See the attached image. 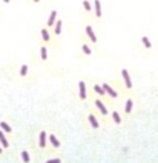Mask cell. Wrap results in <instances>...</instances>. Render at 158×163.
<instances>
[{
	"label": "cell",
	"mask_w": 158,
	"mask_h": 163,
	"mask_svg": "<svg viewBox=\"0 0 158 163\" xmlns=\"http://www.w3.org/2000/svg\"><path fill=\"white\" fill-rule=\"evenodd\" d=\"M86 34H87V36L90 38L92 42H97V38H96V35H94V32H93V29H92V27L90 25L86 27Z\"/></svg>",
	"instance_id": "cell-1"
},
{
	"label": "cell",
	"mask_w": 158,
	"mask_h": 163,
	"mask_svg": "<svg viewBox=\"0 0 158 163\" xmlns=\"http://www.w3.org/2000/svg\"><path fill=\"white\" fill-rule=\"evenodd\" d=\"M56 18H57V11H56V10H53V11L50 13V17H49L47 25H49V27H53V25H54V22H56Z\"/></svg>",
	"instance_id": "cell-2"
},
{
	"label": "cell",
	"mask_w": 158,
	"mask_h": 163,
	"mask_svg": "<svg viewBox=\"0 0 158 163\" xmlns=\"http://www.w3.org/2000/svg\"><path fill=\"white\" fill-rule=\"evenodd\" d=\"M94 11H96V17H101V3H100V0H94Z\"/></svg>",
	"instance_id": "cell-3"
},
{
	"label": "cell",
	"mask_w": 158,
	"mask_h": 163,
	"mask_svg": "<svg viewBox=\"0 0 158 163\" xmlns=\"http://www.w3.org/2000/svg\"><path fill=\"white\" fill-rule=\"evenodd\" d=\"M122 75H124V80L126 82V86L128 88H132V81H130V77H129V74L126 70H122Z\"/></svg>",
	"instance_id": "cell-4"
},
{
	"label": "cell",
	"mask_w": 158,
	"mask_h": 163,
	"mask_svg": "<svg viewBox=\"0 0 158 163\" xmlns=\"http://www.w3.org/2000/svg\"><path fill=\"white\" fill-rule=\"evenodd\" d=\"M103 88H104V89L107 91V92H108L110 95H111L112 98H116V92H115L114 89H112V88H111L110 85H107V84H104V85H103Z\"/></svg>",
	"instance_id": "cell-5"
},
{
	"label": "cell",
	"mask_w": 158,
	"mask_h": 163,
	"mask_svg": "<svg viewBox=\"0 0 158 163\" xmlns=\"http://www.w3.org/2000/svg\"><path fill=\"white\" fill-rule=\"evenodd\" d=\"M79 89H81V99L86 98V89H85V82H79Z\"/></svg>",
	"instance_id": "cell-6"
},
{
	"label": "cell",
	"mask_w": 158,
	"mask_h": 163,
	"mask_svg": "<svg viewBox=\"0 0 158 163\" xmlns=\"http://www.w3.org/2000/svg\"><path fill=\"white\" fill-rule=\"evenodd\" d=\"M61 27H63V21L58 20L57 24H56V27H54V32H56V35H60L61 34Z\"/></svg>",
	"instance_id": "cell-7"
},
{
	"label": "cell",
	"mask_w": 158,
	"mask_h": 163,
	"mask_svg": "<svg viewBox=\"0 0 158 163\" xmlns=\"http://www.w3.org/2000/svg\"><path fill=\"white\" fill-rule=\"evenodd\" d=\"M89 120H90V124H92V127L97 128V127H98V123H97V120H96V117H94L93 114H90V116H89Z\"/></svg>",
	"instance_id": "cell-8"
},
{
	"label": "cell",
	"mask_w": 158,
	"mask_h": 163,
	"mask_svg": "<svg viewBox=\"0 0 158 163\" xmlns=\"http://www.w3.org/2000/svg\"><path fill=\"white\" fill-rule=\"evenodd\" d=\"M40 146H42V148L46 146V133H44V131L40 133Z\"/></svg>",
	"instance_id": "cell-9"
},
{
	"label": "cell",
	"mask_w": 158,
	"mask_h": 163,
	"mask_svg": "<svg viewBox=\"0 0 158 163\" xmlns=\"http://www.w3.org/2000/svg\"><path fill=\"white\" fill-rule=\"evenodd\" d=\"M96 105H97V107L100 109V110H101L103 114H107V109L104 107V105H103V103L100 102V100H96Z\"/></svg>",
	"instance_id": "cell-10"
},
{
	"label": "cell",
	"mask_w": 158,
	"mask_h": 163,
	"mask_svg": "<svg viewBox=\"0 0 158 163\" xmlns=\"http://www.w3.org/2000/svg\"><path fill=\"white\" fill-rule=\"evenodd\" d=\"M83 7H85V10L87 11V13H90V11H92V6H90V1H89V0H83Z\"/></svg>",
	"instance_id": "cell-11"
},
{
	"label": "cell",
	"mask_w": 158,
	"mask_h": 163,
	"mask_svg": "<svg viewBox=\"0 0 158 163\" xmlns=\"http://www.w3.org/2000/svg\"><path fill=\"white\" fill-rule=\"evenodd\" d=\"M40 34H42V38L44 39L46 42H47V41H49V39H50V35H49V32H47V31L44 29V28H43V29L40 31Z\"/></svg>",
	"instance_id": "cell-12"
},
{
	"label": "cell",
	"mask_w": 158,
	"mask_h": 163,
	"mask_svg": "<svg viewBox=\"0 0 158 163\" xmlns=\"http://www.w3.org/2000/svg\"><path fill=\"white\" fill-rule=\"evenodd\" d=\"M141 42L144 43V46L147 47V49H150V47H151V42L148 41V38H147V36H143V38H141Z\"/></svg>",
	"instance_id": "cell-13"
},
{
	"label": "cell",
	"mask_w": 158,
	"mask_h": 163,
	"mask_svg": "<svg viewBox=\"0 0 158 163\" xmlns=\"http://www.w3.org/2000/svg\"><path fill=\"white\" fill-rule=\"evenodd\" d=\"M0 127L4 130L6 133H10V131H11V127H10V125L7 124V123H0Z\"/></svg>",
	"instance_id": "cell-14"
},
{
	"label": "cell",
	"mask_w": 158,
	"mask_h": 163,
	"mask_svg": "<svg viewBox=\"0 0 158 163\" xmlns=\"http://www.w3.org/2000/svg\"><path fill=\"white\" fill-rule=\"evenodd\" d=\"M0 141H1V144H3V146H9V142H7V139H6L4 134L0 133Z\"/></svg>",
	"instance_id": "cell-15"
},
{
	"label": "cell",
	"mask_w": 158,
	"mask_h": 163,
	"mask_svg": "<svg viewBox=\"0 0 158 163\" xmlns=\"http://www.w3.org/2000/svg\"><path fill=\"white\" fill-rule=\"evenodd\" d=\"M132 105H133L132 100H128V102H126V107H125V112L126 113H130V110H132Z\"/></svg>",
	"instance_id": "cell-16"
},
{
	"label": "cell",
	"mask_w": 158,
	"mask_h": 163,
	"mask_svg": "<svg viewBox=\"0 0 158 163\" xmlns=\"http://www.w3.org/2000/svg\"><path fill=\"white\" fill-rule=\"evenodd\" d=\"M50 141H51V144L54 146H60V142H58V139H57L54 135H50Z\"/></svg>",
	"instance_id": "cell-17"
},
{
	"label": "cell",
	"mask_w": 158,
	"mask_h": 163,
	"mask_svg": "<svg viewBox=\"0 0 158 163\" xmlns=\"http://www.w3.org/2000/svg\"><path fill=\"white\" fill-rule=\"evenodd\" d=\"M40 54H42V59H43V60H46V59H47V50H46V47H44V46L40 49Z\"/></svg>",
	"instance_id": "cell-18"
},
{
	"label": "cell",
	"mask_w": 158,
	"mask_h": 163,
	"mask_svg": "<svg viewBox=\"0 0 158 163\" xmlns=\"http://www.w3.org/2000/svg\"><path fill=\"white\" fill-rule=\"evenodd\" d=\"M112 117H114V121H115L116 124H119V123H121V117H119V114H118L116 112L112 113Z\"/></svg>",
	"instance_id": "cell-19"
},
{
	"label": "cell",
	"mask_w": 158,
	"mask_h": 163,
	"mask_svg": "<svg viewBox=\"0 0 158 163\" xmlns=\"http://www.w3.org/2000/svg\"><path fill=\"white\" fill-rule=\"evenodd\" d=\"M22 159H24V162H29V155H28V152H26V150H24V152H22Z\"/></svg>",
	"instance_id": "cell-20"
},
{
	"label": "cell",
	"mask_w": 158,
	"mask_h": 163,
	"mask_svg": "<svg viewBox=\"0 0 158 163\" xmlns=\"http://www.w3.org/2000/svg\"><path fill=\"white\" fill-rule=\"evenodd\" d=\"M94 91H96L97 94H100V95H103V94H104V88H101V86H98V85H96V86H94Z\"/></svg>",
	"instance_id": "cell-21"
},
{
	"label": "cell",
	"mask_w": 158,
	"mask_h": 163,
	"mask_svg": "<svg viewBox=\"0 0 158 163\" xmlns=\"http://www.w3.org/2000/svg\"><path fill=\"white\" fill-rule=\"evenodd\" d=\"M82 49H83V52H85L86 54H90V53H92V52H90V49H89V46H86V45H83V46H82Z\"/></svg>",
	"instance_id": "cell-22"
},
{
	"label": "cell",
	"mask_w": 158,
	"mask_h": 163,
	"mask_svg": "<svg viewBox=\"0 0 158 163\" xmlns=\"http://www.w3.org/2000/svg\"><path fill=\"white\" fill-rule=\"evenodd\" d=\"M26 71H28V67H26V66H22L21 67V75H25Z\"/></svg>",
	"instance_id": "cell-23"
},
{
	"label": "cell",
	"mask_w": 158,
	"mask_h": 163,
	"mask_svg": "<svg viewBox=\"0 0 158 163\" xmlns=\"http://www.w3.org/2000/svg\"><path fill=\"white\" fill-rule=\"evenodd\" d=\"M47 163H60V159H53V160H49Z\"/></svg>",
	"instance_id": "cell-24"
},
{
	"label": "cell",
	"mask_w": 158,
	"mask_h": 163,
	"mask_svg": "<svg viewBox=\"0 0 158 163\" xmlns=\"http://www.w3.org/2000/svg\"><path fill=\"white\" fill-rule=\"evenodd\" d=\"M3 1H4V3H10V0H3Z\"/></svg>",
	"instance_id": "cell-25"
},
{
	"label": "cell",
	"mask_w": 158,
	"mask_h": 163,
	"mask_svg": "<svg viewBox=\"0 0 158 163\" xmlns=\"http://www.w3.org/2000/svg\"><path fill=\"white\" fill-rule=\"evenodd\" d=\"M33 1H35V3H39V1H40V0H33Z\"/></svg>",
	"instance_id": "cell-26"
},
{
	"label": "cell",
	"mask_w": 158,
	"mask_h": 163,
	"mask_svg": "<svg viewBox=\"0 0 158 163\" xmlns=\"http://www.w3.org/2000/svg\"><path fill=\"white\" fill-rule=\"evenodd\" d=\"M0 153H1V148H0Z\"/></svg>",
	"instance_id": "cell-27"
}]
</instances>
